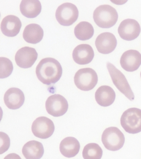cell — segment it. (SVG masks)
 Returning a JSON list of instances; mask_svg holds the SVG:
<instances>
[{
	"label": "cell",
	"instance_id": "obj_27",
	"mask_svg": "<svg viewBox=\"0 0 141 159\" xmlns=\"http://www.w3.org/2000/svg\"><path fill=\"white\" fill-rule=\"evenodd\" d=\"M140 75H141V73H140Z\"/></svg>",
	"mask_w": 141,
	"mask_h": 159
},
{
	"label": "cell",
	"instance_id": "obj_2",
	"mask_svg": "<svg viewBox=\"0 0 141 159\" xmlns=\"http://www.w3.org/2000/svg\"><path fill=\"white\" fill-rule=\"evenodd\" d=\"M118 18L116 9L109 5L99 6L93 13L95 23L103 29H109L114 26L118 21Z\"/></svg>",
	"mask_w": 141,
	"mask_h": 159
},
{
	"label": "cell",
	"instance_id": "obj_15",
	"mask_svg": "<svg viewBox=\"0 0 141 159\" xmlns=\"http://www.w3.org/2000/svg\"><path fill=\"white\" fill-rule=\"evenodd\" d=\"M25 100L24 93L18 88H10L4 95L5 104L10 109L17 110L20 108L23 105Z\"/></svg>",
	"mask_w": 141,
	"mask_h": 159
},
{
	"label": "cell",
	"instance_id": "obj_13",
	"mask_svg": "<svg viewBox=\"0 0 141 159\" xmlns=\"http://www.w3.org/2000/svg\"><path fill=\"white\" fill-rule=\"evenodd\" d=\"M121 67L127 72L137 70L141 65V54L137 50H130L124 52L120 59Z\"/></svg>",
	"mask_w": 141,
	"mask_h": 159
},
{
	"label": "cell",
	"instance_id": "obj_20",
	"mask_svg": "<svg viewBox=\"0 0 141 159\" xmlns=\"http://www.w3.org/2000/svg\"><path fill=\"white\" fill-rule=\"evenodd\" d=\"M44 36V30L38 24H31L25 27L23 33V37L28 43L35 44L42 41Z\"/></svg>",
	"mask_w": 141,
	"mask_h": 159
},
{
	"label": "cell",
	"instance_id": "obj_24",
	"mask_svg": "<svg viewBox=\"0 0 141 159\" xmlns=\"http://www.w3.org/2000/svg\"><path fill=\"white\" fill-rule=\"evenodd\" d=\"M1 79L8 78L12 74L13 66L10 60L5 57H0Z\"/></svg>",
	"mask_w": 141,
	"mask_h": 159
},
{
	"label": "cell",
	"instance_id": "obj_9",
	"mask_svg": "<svg viewBox=\"0 0 141 159\" xmlns=\"http://www.w3.org/2000/svg\"><path fill=\"white\" fill-rule=\"evenodd\" d=\"M54 123L51 119L46 117H38L33 123L31 131L35 136L42 139L50 138L54 133Z\"/></svg>",
	"mask_w": 141,
	"mask_h": 159
},
{
	"label": "cell",
	"instance_id": "obj_7",
	"mask_svg": "<svg viewBox=\"0 0 141 159\" xmlns=\"http://www.w3.org/2000/svg\"><path fill=\"white\" fill-rule=\"evenodd\" d=\"M78 16V10L76 6L73 3H63L59 6L56 11V19L63 26L72 25L77 20Z\"/></svg>",
	"mask_w": 141,
	"mask_h": 159
},
{
	"label": "cell",
	"instance_id": "obj_8",
	"mask_svg": "<svg viewBox=\"0 0 141 159\" xmlns=\"http://www.w3.org/2000/svg\"><path fill=\"white\" fill-rule=\"evenodd\" d=\"M45 106L47 112L55 117L63 116L68 109V103L66 99L59 94L49 96L46 101Z\"/></svg>",
	"mask_w": 141,
	"mask_h": 159
},
{
	"label": "cell",
	"instance_id": "obj_22",
	"mask_svg": "<svg viewBox=\"0 0 141 159\" xmlns=\"http://www.w3.org/2000/svg\"><path fill=\"white\" fill-rule=\"evenodd\" d=\"M94 32V29L92 24L86 21L79 23L74 29L75 36L78 39L82 41L91 39Z\"/></svg>",
	"mask_w": 141,
	"mask_h": 159
},
{
	"label": "cell",
	"instance_id": "obj_14",
	"mask_svg": "<svg viewBox=\"0 0 141 159\" xmlns=\"http://www.w3.org/2000/svg\"><path fill=\"white\" fill-rule=\"evenodd\" d=\"M94 51L92 46L87 44H82L75 48L73 52L74 61L78 64H88L93 60Z\"/></svg>",
	"mask_w": 141,
	"mask_h": 159
},
{
	"label": "cell",
	"instance_id": "obj_26",
	"mask_svg": "<svg viewBox=\"0 0 141 159\" xmlns=\"http://www.w3.org/2000/svg\"><path fill=\"white\" fill-rule=\"evenodd\" d=\"M4 159H22V158L18 154L10 153L6 156Z\"/></svg>",
	"mask_w": 141,
	"mask_h": 159
},
{
	"label": "cell",
	"instance_id": "obj_23",
	"mask_svg": "<svg viewBox=\"0 0 141 159\" xmlns=\"http://www.w3.org/2000/svg\"><path fill=\"white\" fill-rule=\"evenodd\" d=\"M103 150L98 144L90 143L85 146L82 152L84 159H101Z\"/></svg>",
	"mask_w": 141,
	"mask_h": 159
},
{
	"label": "cell",
	"instance_id": "obj_25",
	"mask_svg": "<svg viewBox=\"0 0 141 159\" xmlns=\"http://www.w3.org/2000/svg\"><path fill=\"white\" fill-rule=\"evenodd\" d=\"M1 134V154L7 151L10 146V139L5 133L0 132Z\"/></svg>",
	"mask_w": 141,
	"mask_h": 159
},
{
	"label": "cell",
	"instance_id": "obj_17",
	"mask_svg": "<svg viewBox=\"0 0 141 159\" xmlns=\"http://www.w3.org/2000/svg\"><path fill=\"white\" fill-rule=\"evenodd\" d=\"M116 97L114 89L108 85L100 87L95 94V98L97 103L99 106L106 107L111 106Z\"/></svg>",
	"mask_w": 141,
	"mask_h": 159
},
{
	"label": "cell",
	"instance_id": "obj_10",
	"mask_svg": "<svg viewBox=\"0 0 141 159\" xmlns=\"http://www.w3.org/2000/svg\"><path fill=\"white\" fill-rule=\"evenodd\" d=\"M140 32L139 24L134 19L124 20L118 28V33L120 37L127 41H133L137 39Z\"/></svg>",
	"mask_w": 141,
	"mask_h": 159
},
{
	"label": "cell",
	"instance_id": "obj_12",
	"mask_svg": "<svg viewBox=\"0 0 141 159\" xmlns=\"http://www.w3.org/2000/svg\"><path fill=\"white\" fill-rule=\"evenodd\" d=\"M117 41L115 35L111 33H102L97 37L95 46L100 53L108 54L113 52L116 48Z\"/></svg>",
	"mask_w": 141,
	"mask_h": 159
},
{
	"label": "cell",
	"instance_id": "obj_4",
	"mask_svg": "<svg viewBox=\"0 0 141 159\" xmlns=\"http://www.w3.org/2000/svg\"><path fill=\"white\" fill-rule=\"evenodd\" d=\"M74 82L78 89L82 91L92 90L97 85L98 77L95 71L89 68L78 70L74 76Z\"/></svg>",
	"mask_w": 141,
	"mask_h": 159
},
{
	"label": "cell",
	"instance_id": "obj_3",
	"mask_svg": "<svg viewBox=\"0 0 141 159\" xmlns=\"http://www.w3.org/2000/svg\"><path fill=\"white\" fill-rule=\"evenodd\" d=\"M120 124L127 133L135 134L141 132V110L132 107L125 111L120 118Z\"/></svg>",
	"mask_w": 141,
	"mask_h": 159
},
{
	"label": "cell",
	"instance_id": "obj_1",
	"mask_svg": "<svg viewBox=\"0 0 141 159\" xmlns=\"http://www.w3.org/2000/svg\"><path fill=\"white\" fill-rule=\"evenodd\" d=\"M63 69L58 61L52 57L42 59L36 67V73L38 79L47 85L55 84L62 75Z\"/></svg>",
	"mask_w": 141,
	"mask_h": 159
},
{
	"label": "cell",
	"instance_id": "obj_6",
	"mask_svg": "<svg viewBox=\"0 0 141 159\" xmlns=\"http://www.w3.org/2000/svg\"><path fill=\"white\" fill-rule=\"evenodd\" d=\"M106 66L114 85L130 101H133L134 94L124 75L109 62L107 63Z\"/></svg>",
	"mask_w": 141,
	"mask_h": 159
},
{
	"label": "cell",
	"instance_id": "obj_5",
	"mask_svg": "<svg viewBox=\"0 0 141 159\" xmlns=\"http://www.w3.org/2000/svg\"><path fill=\"white\" fill-rule=\"evenodd\" d=\"M102 141L107 150L112 151H118L123 146L125 136L117 127H109L103 132Z\"/></svg>",
	"mask_w": 141,
	"mask_h": 159
},
{
	"label": "cell",
	"instance_id": "obj_21",
	"mask_svg": "<svg viewBox=\"0 0 141 159\" xmlns=\"http://www.w3.org/2000/svg\"><path fill=\"white\" fill-rule=\"evenodd\" d=\"M20 11L24 16L33 18L37 17L42 11V5L38 0H23L20 4Z\"/></svg>",
	"mask_w": 141,
	"mask_h": 159
},
{
	"label": "cell",
	"instance_id": "obj_16",
	"mask_svg": "<svg viewBox=\"0 0 141 159\" xmlns=\"http://www.w3.org/2000/svg\"><path fill=\"white\" fill-rule=\"evenodd\" d=\"M22 27L21 20L14 15H8L3 18L1 24L2 32L6 36L13 37L16 36Z\"/></svg>",
	"mask_w": 141,
	"mask_h": 159
},
{
	"label": "cell",
	"instance_id": "obj_18",
	"mask_svg": "<svg viewBox=\"0 0 141 159\" xmlns=\"http://www.w3.org/2000/svg\"><path fill=\"white\" fill-rule=\"evenodd\" d=\"M80 148L78 140L72 137H68L62 140L60 145V150L62 155L68 158L76 156Z\"/></svg>",
	"mask_w": 141,
	"mask_h": 159
},
{
	"label": "cell",
	"instance_id": "obj_11",
	"mask_svg": "<svg viewBox=\"0 0 141 159\" xmlns=\"http://www.w3.org/2000/svg\"><path fill=\"white\" fill-rule=\"evenodd\" d=\"M38 53L33 48L24 47L18 50L15 56L16 63L20 68H31L37 60Z\"/></svg>",
	"mask_w": 141,
	"mask_h": 159
},
{
	"label": "cell",
	"instance_id": "obj_19",
	"mask_svg": "<svg viewBox=\"0 0 141 159\" xmlns=\"http://www.w3.org/2000/svg\"><path fill=\"white\" fill-rule=\"evenodd\" d=\"M44 150L42 143L36 140L28 142L23 147V154L26 159H40Z\"/></svg>",
	"mask_w": 141,
	"mask_h": 159
}]
</instances>
